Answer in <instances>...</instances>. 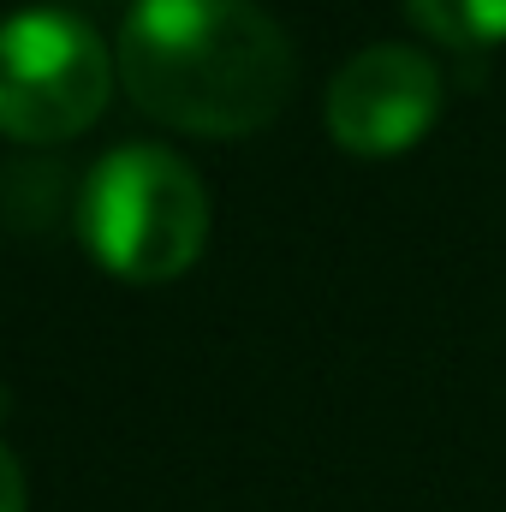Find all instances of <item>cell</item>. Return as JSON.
<instances>
[{
	"mask_svg": "<svg viewBox=\"0 0 506 512\" xmlns=\"http://www.w3.org/2000/svg\"><path fill=\"white\" fill-rule=\"evenodd\" d=\"M126 96L191 137H251L292 102L298 60L256 0H131L114 48Z\"/></svg>",
	"mask_w": 506,
	"mask_h": 512,
	"instance_id": "obj_1",
	"label": "cell"
},
{
	"mask_svg": "<svg viewBox=\"0 0 506 512\" xmlns=\"http://www.w3.org/2000/svg\"><path fill=\"white\" fill-rule=\"evenodd\" d=\"M90 256L131 286L179 280L209 245V191L197 167L161 143L108 149L78 197Z\"/></svg>",
	"mask_w": 506,
	"mask_h": 512,
	"instance_id": "obj_2",
	"label": "cell"
},
{
	"mask_svg": "<svg viewBox=\"0 0 506 512\" xmlns=\"http://www.w3.org/2000/svg\"><path fill=\"white\" fill-rule=\"evenodd\" d=\"M114 48L66 6H30L0 18V137L66 143L108 114Z\"/></svg>",
	"mask_w": 506,
	"mask_h": 512,
	"instance_id": "obj_3",
	"label": "cell"
},
{
	"mask_svg": "<svg viewBox=\"0 0 506 512\" xmlns=\"http://www.w3.org/2000/svg\"><path fill=\"white\" fill-rule=\"evenodd\" d=\"M322 114H328V137L346 155H370V161L405 155L441 120V72L423 48L405 42L358 48L334 72Z\"/></svg>",
	"mask_w": 506,
	"mask_h": 512,
	"instance_id": "obj_4",
	"label": "cell"
},
{
	"mask_svg": "<svg viewBox=\"0 0 506 512\" xmlns=\"http://www.w3.org/2000/svg\"><path fill=\"white\" fill-rule=\"evenodd\" d=\"M423 36L453 48H489L506 42V0H405Z\"/></svg>",
	"mask_w": 506,
	"mask_h": 512,
	"instance_id": "obj_5",
	"label": "cell"
},
{
	"mask_svg": "<svg viewBox=\"0 0 506 512\" xmlns=\"http://www.w3.org/2000/svg\"><path fill=\"white\" fill-rule=\"evenodd\" d=\"M30 507V489H24V465L18 453L0 441V512H24Z\"/></svg>",
	"mask_w": 506,
	"mask_h": 512,
	"instance_id": "obj_6",
	"label": "cell"
}]
</instances>
